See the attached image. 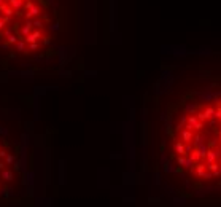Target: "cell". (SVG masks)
Masks as SVG:
<instances>
[{"instance_id":"6da1fadb","label":"cell","mask_w":221,"mask_h":207,"mask_svg":"<svg viewBox=\"0 0 221 207\" xmlns=\"http://www.w3.org/2000/svg\"><path fill=\"white\" fill-rule=\"evenodd\" d=\"M164 167L188 199L221 204V84L189 89L165 115Z\"/></svg>"},{"instance_id":"7a4b0ae2","label":"cell","mask_w":221,"mask_h":207,"mask_svg":"<svg viewBox=\"0 0 221 207\" xmlns=\"http://www.w3.org/2000/svg\"><path fill=\"white\" fill-rule=\"evenodd\" d=\"M57 30L56 0H0V51L14 59L38 58Z\"/></svg>"},{"instance_id":"3957f363","label":"cell","mask_w":221,"mask_h":207,"mask_svg":"<svg viewBox=\"0 0 221 207\" xmlns=\"http://www.w3.org/2000/svg\"><path fill=\"white\" fill-rule=\"evenodd\" d=\"M27 190L21 140L0 120V205L14 204Z\"/></svg>"}]
</instances>
